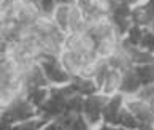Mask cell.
I'll return each instance as SVG.
<instances>
[{
    "instance_id": "ac0fdd59",
    "label": "cell",
    "mask_w": 154,
    "mask_h": 130,
    "mask_svg": "<svg viewBox=\"0 0 154 130\" xmlns=\"http://www.w3.org/2000/svg\"><path fill=\"white\" fill-rule=\"evenodd\" d=\"M72 7L73 5H57L56 8L53 18L54 22L57 24V27L62 30L68 33V24H70V14H72Z\"/></svg>"
},
{
    "instance_id": "d4e9b609",
    "label": "cell",
    "mask_w": 154,
    "mask_h": 130,
    "mask_svg": "<svg viewBox=\"0 0 154 130\" xmlns=\"http://www.w3.org/2000/svg\"><path fill=\"white\" fill-rule=\"evenodd\" d=\"M138 97L145 98V100H151L154 97V83L148 84V86H143L141 87V90L138 92Z\"/></svg>"
},
{
    "instance_id": "7c38bea8",
    "label": "cell",
    "mask_w": 154,
    "mask_h": 130,
    "mask_svg": "<svg viewBox=\"0 0 154 130\" xmlns=\"http://www.w3.org/2000/svg\"><path fill=\"white\" fill-rule=\"evenodd\" d=\"M59 59L62 62V65L72 73V75H81L83 73V68H84V57L79 53L73 49H68V48H64L62 53L59 56Z\"/></svg>"
},
{
    "instance_id": "cb8c5ba5",
    "label": "cell",
    "mask_w": 154,
    "mask_h": 130,
    "mask_svg": "<svg viewBox=\"0 0 154 130\" xmlns=\"http://www.w3.org/2000/svg\"><path fill=\"white\" fill-rule=\"evenodd\" d=\"M37 5L40 11H42V14L45 16H53L56 8H57V2L56 0H37Z\"/></svg>"
},
{
    "instance_id": "ffe728a7",
    "label": "cell",
    "mask_w": 154,
    "mask_h": 130,
    "mask_svg": "<svg viewBox=\"0 0 154 130\" xmlns=\"http://www.w3.org/2000/svg\"><path fill=\"white\" fill-rule=\"evenodd\" d=\"M49 94H51V86H40V87H33L30 90H27L26 95H27V98H29L33 105L37 106V108L40 110V106H42L45 101L48 100L49 97Z\"/></svg>"
},
{
    "instance_id": "83f0119b",
    "label": "cell",
    "mask_w": 154,
    "mask_h": 130,
    "mask_svg": "<svg viewBox=\"0 0 154 130\" xmlns=\"http://www.w3.org/2000/svg\"><path fill=\"white\" fill-rule=\"evenodd\" d=\"M148 29H149V30H151V32L154 33V19H152V22H151V26H149V27H148Z\"/></svg>"
},
{
    "instance_id": "4316f807",
    "label": "cell",
    "mask_w": 154,
    "mask_h": 130,
    "mask_svg": "<svg viewBox=\"0 0 154 130\" xmlns=\"http://www.w3.org/2000/svg\"><path fill=\"white\" fill-rule=\"evenodd\" d=\"M119 2H122V3H127L129 7H135V5H138L140 2H143V0H119Z\"/></svg>"
},
{
    "instance_id": "9a60e30c",
    "label": "cell",
    "mask_w": 154,
    "mask_h": 130,
    "mask_svg": "<svg viewBox=\"0 0 154 130\" xmlns=\"http://www.w3.org/2000/svg\"><path fill=\"white\" fill-rule=\"evenodd\" d=\"M106 60H108V64H110V67H113V68H118V70H121V71L130 68V67H134L132 56H130L129 51L121 44V41H119V46H118V49L115 51V54H113L110 59H106Z\"/></svg>"
},
{
    "instance_id": "52a82bcc",
    "label": "cell",
    "mask_w": 154,
    "mask_h": 130,
    "mask_svg": "<svg viewBox=\"0 0 154 130\" xmlns=\"http://www.w3.org/2000/svg\"><path fill=\"white\" fill-rule=\"evenodd\" d=\"M111 21L115 24V32L119 38L125 37L127 30L130 29V26L134 24L132 22V7H129L127 3H122V2H116L115 8L111 11Z\"/></svg>"
},
{
    "instance_id": "d6986e66",
    "label": "cell",
    "mask_w": 154,
    "mask_h": 130,
    "mask_svg": "<svg viewBox=\"0 0 154 130\" xmlns=\"http://www.w3.org/2000/svg\"><path fill=\"white\" fill-rule=\"evenodd\" d=\"M118 128H127V130H137V128H141V124L140 121L135 117V114L130 111L127 106L124 105V108L119 113V117H118Z\"/></svg>"
},
{
    "instance_id": "8992f818",
    "label": "cell",
    "mask_w": 154,
    "mask_h": 130,
    "mask_svg": "<svg viewBox=\"0 0 154 130\" xmlns=\"http://www.w3.org/2000/svg\"><path fill=\"white\" fill-rule=\"evenodd\" d=\"M125 106L140 121L141 128H154V111L151 108L149 100H145V98L138 97V95H134V97L125 98Z\"/></svg>"
},
{
    "instance_id": "5bb4252c",
    "label": "cell",
    "mask_w": 154,
    "mask_h": 130,
    "mask_svg": "<svg viewBox=\"0 0 154 130\" xmlns=\"http://www.w3.org/2000/svg\"><path fill=\"white\" fill-rule=\"evenodd\" d=\"M119 41H121V38L118 35H110V37L100 38V40H97V44H95V54L100 59H110L115 54V51L118 49Z\"/></svg>"
},
{
    "instance_id": "7a4b0ae2",
    "label": "cell",
    "mask_w": 154,
    "mask_h": 130,
    "mask_svg": "<svg viewBox=\"0 0 154 130\" xmlns=\"http://www.w3.org/2000/svg\"><path fill=\"white\" fill-rule=\"evenodd\" d=\"M38 62L42 65L45 76H46V80L49 81L51 86H64V84H68L72 81L73 75L62 65L59 57H56V56H43Z\"/></svg>"
},
{
    "instance_id": "5b68a950",
    "label": "cell",
    "mask_w": 154,
    "mask_h": 130,
    "mask_svg": "<svg viewBox=\"0 0 154 130\" xmlns=\"http://www.w3.org/2000/svg\"><path fill=\"white\" fill-rule=\"evenodd\" d=\"M84 32L91 33L95 40L116 35L115 24L110 14H86V29Z\"/></svg>"
},
{
    "instance_id": "ba28073f",
    "label": "cell",
    "mask_w": 154,
    "mask_h": 130,
    "mask_svg": "<svg viewBox=\"0 0 154 130\" xmlns=\"http://www.w3.org/2000/svg\"><path fill=\"white\" fill-rule=\"evenodd\" d=\"M22 86H24L26 92L33 87L51 86L49 81L46 80V76H45V71L38 60H33L29 65L24 67V70H22Z\"/></svg>"
},
{
    "instance_id": "2e32d148",
    "label": "cell",
    "mask_w": 154,
    "mask_h": 130,
    "mask_svg": "<svg viewBox=\"0 0 154 130\" xmlns=\"http://www.w3.org/2000/svg\"><path fill=\"white\" fill-rule=\"evenodd\" d=\"M121 80H122V71L110 67V70H108L106 76H105V81L100 87V92H103L105 95H113V94L119 92Z\"/></svg>"
},
{
    "instance_id": "44dd1931",
    "label": "cell",
    "mask_w": 154,
    "mask_h": 130,
    "mask_svg": "<svg viewBox=\"0 0 154 130\" xmlns=\"http://www.w3.org/2000/svg\"><path fill=\"white\" fill-rule=\"evenodd\" d=\"M49 122H51L49 119L43 117L42 114H38L35 117H32V119H27L24 122L16 124L13 128H16V130H38V128H46V125Z\"/></svg>"
},
{
    "instance_id": "4fadbf2b",
    "label": "cell",
    "mask_w": 154,
    "mask_h": 130,
    "mask_svg": "<svg viewBox=\"0 0 154 130\" xmlns=\"http://www.w3.org/2000/svg\"><path fill=\"white\" fill-rule=\"evenodd\" d=\"M70 86L75 89V92L84 95H92L100 92V86L97 84V81L91 76H84V75H73L72 81H70Z\"/></svg>"
},
{
    "instance_id": "603a6c76",
    "label": "cell",
    "mask_w": 154,
    "mask_h": 130,
    "mask_svg": "<svg viewBox=\"0 0 154 130\" xmlns=\"http://www.w3.org/2000/svg\"><path fill=\"white\" fill-rule=\"evenodd\" d=\"M143 35H145V27H141L138 24H132L124 38H127V40L132 44H135V46H140L141 40H143Z\"/></svg>"
},
{
    "instance_id": "4dcf8cb0",
    "label": "cell",
    "mask_w": 154,
    "mask_h": 130,
    "mask_svg": "<svg viewBox=\"0 0 154 130\" xmlns=\"http://www.w3.org/2000/svg\"><path fill=\"white\" fill-rule=\"evenodd\" d=\"M152 2H154V0H152Z\"/></svg>"
},
{
    "instance_id": "9c48e42d",
    "label": "cell",
    "mask_w": 154,
    "mask_h": 130,
    "mask_svg": "<svg viewBox=\"0 0 154 130\" xmlns=\"http://www.w3.org/2000/svg\"><path fill=\"white\" fill-rule=\"evenodd\" d=\"M125 98L127 97L122 92H116L108 97L106 103L103 106V122L102 124H110V125L118 127V117L125 105Z\"/></svg>"
},
{
    "instance_id": "3957f363",
    "label": "cell",
    "mask_w": 154,
    "mask_h": 130,
    "mask_svg": "<svg viewBox=\"0 0 154 130\" xmlns=\"http://www.w3.org/2000/svg\"><path fill=\"white\" fill-rule=\"evenodd\" d=\"M110 95H105L103 92H97L92 95L84 97V105H83V116L89 122L91 128L100 127L103 122V106Z\"/></svg>"
},
{
    "instance_id": "e0dca14e",
    "label": "cell",
    "mask_w": 154,
    "mask_h": 130,
    "mask_svg": "<svg viewBox=\"0 0 154 130\" xmlns=\"http://www.w3.org/2000/svg\"><path fill=\"white\" fill-rule=\"evenodd\" d=\"M84 29H86V13L79 5H73L70 14V24H68V33L84 32Z\"/></svg>"
},
{
    "instance_id": "6da1fadb",
    "label": "cell",
    "mask_w": 154,
    "mask_h": 130,
    "mask_svg": "<svg viewBox=\"0 0 154 130\" xmlns=\"http://www.w3.org/2000/svg\"><path fill=\"white\" fill-rule=\"evenodd\" d=\"M38 114H40V110L27 98L26 94H22L19 97H16L7 106H2V117H0V121H2V127L13 128L16 124L32 119V117H35Z\"/></svg>"
},
{
    "instance_id": "484cf974",
    "label": "cell",
    "mask_w": 154,
    "mask_h": 130,
    "mask_svg": "<svg viewBox=\"0 0 154 130\" xmlns=\"http://www.w3.org/2000/svg\"><path fill=\"white\" fill-rule=\"evenodd\" d=\"M57 5H76L78 0H56Z\"/></svg>"
},
{
    "instance_id": "30bf717a",
    "label": "cell",
    "mask_w": 154,
    "mask_h": 130,
    "mask_svg": "<svg viewBox=\"0 0 154 130\" xmlns=\"http://www.w3.org/2000/svg\"><path fill=\"white\" fill-rule=\"evenodd\" d=\"M154 19V2L152 0H143L138 5L132 7V22L138 24L141 27H148L151 26V22Z\"/></svg>"
},
{
    "instance_id": "f1b7e54d",
    "label": "cell",
    "mask_w": 154,
    "mask_h": 130,
    "mask_svg": "<svg viewBox=\"0 0 154 130\" xmlns=\"http://www.w3.org/2000/svg\"><path fill=\"white\" fill-rule=\"evenodd\" d=\"M149 103H151V108H152V111H154V97L149 100Z\"/></svg>"
},
{
    "instance_id": "f546056e",
    "label": "cell",
    "mask_w": 154,
    "mask_h": 130,
    "mask_svg": "<svg viewBox=\"0 0 154 130\" xmlns=\"http://www.w3.org/2000/svg\"><path fill=\"white\" fill-rule=\"evenodd\" d=\"M151 51H152V53H154V44H152V48H151Z\"/></svg>"
},
{
    "instance_id": "8fae6325",
    "label": "cell",
    "mask_w": 154,
    "mask_h": 130,
    "mask_svg": "<svg viewBox=\"0 0 154 130\" xmlns=\"http://www.w3.org/2000/svg\"><path fill=\"white\" fill-rule=\"evenodd\" d=\"M141 87H143V83H141L138 73L135 71L134 67H130V68L122 71V80H121L119 92H122L125 97H134V95H138Z\"/></svg>"
},
{
    "instance_id": "277c9868",
    "label": "cell",
    "mask_w": 154,
    "mask_h": 130,
    "mask_svg": "<svg viewBox=\"0 0 154 130\" xmlns=\"http://www.w3.org/2000/svg\"><path fill=\"white\" fill-rule=\"evenodd\" d=\"M95 44H97V40L91 33L78 32V33H67L64 48L76 51L84 59H91V57H99L95 54Z\"/></svg>"
},
{
    "instance_id": "7402d4cb",
    "label": "cell",
    "mask_w": 154,
    "mask_h": 130,
    "mask_svg": "<svg viewBox=\"0 0 154 130\" xmlns=\"http://www.w3.org/2000/svg\"><path fill=\"white\" fill-rule=\"evenodd\" d=\"M134 68L138 73L143 86L154 83V64H140V65H134Z\"/></svg>"
}]
</instances>
